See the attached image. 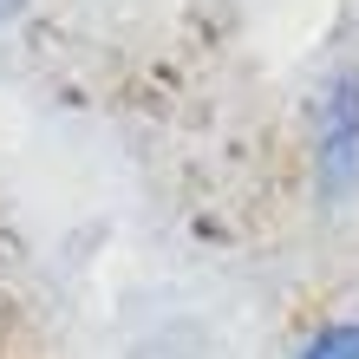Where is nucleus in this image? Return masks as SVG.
I'll list each match as a JSON object with an SVG mask.
<instances>
[{
  "instance_id": "f257e3e1",
  "label": "nucleus",
  "mask_w": 359,
  "mask_h": 359,
  "mask_svg": "<svg viewBox=\"0 0 359 359\" xmlns=\"http://www.w3.org/2000/svg\"><path fill=\"white\" fill-rule=\"evenodd\" d=\"M313 183L320 203L359 196V72H333L313 98Z\"/></svg>"
},
{
  "instance_id": "f03ea898",
  "label": "nucleus",
  "mask_w": 359,
  "mask_h": 359,
  "mask_svg": "<svg viewBox=\"0 0 359 359\" xmlns=\"http://www.w3.org/2000/svg\"><path fill=\"white\" fill-rule=\"evenodd\" d=\"M294 359H359V313H333L313 333H301Z\"/></svg>"
},
{
  "instance_id": "7ed1b4c3",
  "label": "nucleus",
  "mask_w": 359,
  "mask_h": 359,
  "mask_svg": "<svg viewBox=\"0 0 359 359\" xmlns=\"http://www.w3.org/2000/svg\"><path fill=\"white\" fill-rule=\"evenodd\" d=\"M20 7H27V0H0V27H7V20H13Z\"/></svg>"
}]
</instances>
